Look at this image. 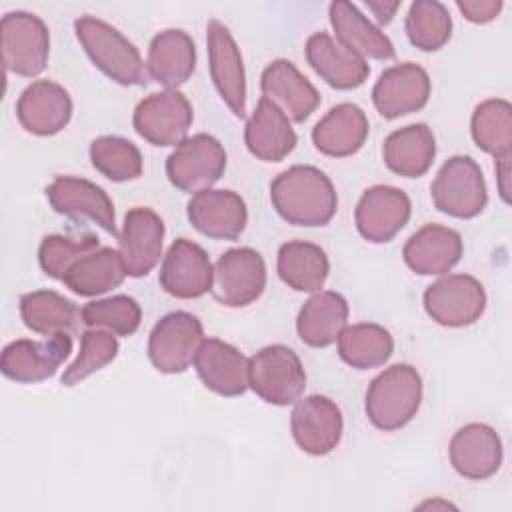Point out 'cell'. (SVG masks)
Listing matches in <instances>:
<instances>
[{
  "instance_id": "cell-40",
  "label": "cell",
  "mask_w": 512,
  "mask_h": 512,
  "mask_svg": "<svg viewBox=\"0 0 512 512\" xmlns=\"http://www.w3.org/2000/svg\"><path fill=\"white\" fill-rule=\"evenodd\" d=\"M80 320L88 328H102L118 336H130L138 330L142 320L140 304L126 294L88 302L80 310Z\"/></svg>"
},
{
  "instance_id": "cell-19",
  "label": "cell",
  "mask_w": 512,
  "mask_h": 512,
  "mask_svg": "<svg viewBox=\"0 0 512 512\" xmlns=\"http://www.w3.org/2000/svg\"><path fill=\"white\" fill-rule=\"evenodd\" d=\"M186 214L200 234L216 240H236L248 222L246 204L232 190L206 188L192 194Z\"/></svg>"
},
{
  "instance_id": "cell-20",
  "label": "cell",
  "mask_w": 512,
  "mask_h": 512,
  "mask_svg": "<svg viewBox=\"0 0 512 512\" xmlns=\"http://www.w3.org/2000/svg\"><path fill=\"white\" fill-rule=\"evenodd\" d=\"M164 222L150 208H132L124 216V224L118 236L120 258L126 274L140 278L146 276L162 256Z\"/></svg>"
},
{
  "instance_id": "cell-5",
  "label": "cell",
  "mask_w": 512,
  "mask_h": 512,
  "mask_svg": "<svg viewBox=\"0 0 512 512\" xmlns=\"http://www.w3.org/2000/svg\"><path fill=\"white\" fill-rule=\"evenodd\" d=\"M430 194L434 206L454 218H474L488 202L484 174L470 156L448 158L438 170Z\"/></svg>"
},
{
  "instance_id": "cell-16",
  "label": "cell",
  "mask_w": 512,
  "mask_h": 512,
  "mask_svg": "<svg viewBox=\"0 0 512 512\" xmlns=\"http://www.w3.org/2000/svg\"><path fill=\"white\" fill-rule=\"evenodd\" d=\"M430 98V78L418 64H396L380 74L372 88V102L380 116L394 120L426 106Z\"/></svg>"
},
{
  "instance_id": "cell-39",
  "label": "cell",
  "mask_w": 512,
  "mask_h": 512,
  "mask_svg": "<svg viewBox=\"0 0 512 512\" xmlns=\"http://www.w3.org/2000/svg\"><path fill=\"white\" fill-rule=\"evenodd\" d=\"M92 166L112 182H128L142 174V154L126 138L100 136L90 144Z\"/></svg>"
},
{
  "instance_id": "cell-33",
  "label": "cell",
  "mask_w": 512,
  "mask_h": 512,
  "mask_svg": "<svg viewBox=\"0 0 512 512\" xmlns=\"http://www.w3.org/2000/svg\"><path fill=\"white\" fill-rule=\"evenodd\" d=\"M276 268L282 282L298 292H320L330 272L326 252L304 240L282 244Z\"/></svg>"
},
{
  "instance_id": "cell-28",
  "label": "cell",
  "mask_w": 512,
  "mask_h": 512,
  "mask_svg": "<svg viewBox=\"0 0 512 512\" xmlns=\"http://www.w3.org/2000/svg\"><path fill=\"white\" fill-rule=\"evenodd\" d=\"M244 142L252 156L264 162H280L296 146V132L280 108L260 98L244 128Z\"/></svg>"
},
{
  "instance_id": "cell-14",
  "label": "cell",
  "mask_w": 512,
  "mask_h": 512,
  "mask_svg": "<svg viewBox=\"0 0 512 512\" xmlns=\"http://www.w3.org/2000/svg\"><path fill=\"white\" fill-rule=\"evenodd\" d=\"M214 266L202 246L192 240L178 238L170 244L158 282L166 294L182 300L200 298L212 288Z\"/></svg>"
},
{
  "instance_id": "cell-38",
  "label": "cell",
  "mask_w": 512,
  "mask_h": 512,
  "mask_svg": "<svg viewBox=\"0 0 512 512\" xmlns=\"http://www.w3.org/2000/svg\"><path fill=\"white\" fill-rule=\"evenodd\" d=\"M406 34L424 52L440 50L452 34V18L446 6L436 0L412 2L406 16Z\"/></svg>"
},
{
  "instance_id": "cell-6",
  "label": "cell",
  "mask_w": 512,
  "mask_h": 512,
  "mask_svg": "<svg viewBox=\"0 0 512 512\" xmlns=\"http://www.w3.org/2000/svg\"><path fill=\"white\" fill-rule=\"evenodd\" d=\"M204 342L202 322L184 310L162 316L148 338V358L158 372H184Z\"/></svg>"
},
{
  "instance_id": "cell-17",
  "label": "cell",
  "mask_w": 512,
  "mask_h": 512,
  "mask_svg": "<svg viewBox=\"0 0 512 512\" xmlns=\"http://www.w3.org/2000/svg\"><path fill=\"white\" fill-rule=\"evenodd\" d=\"M410 198L394 186H372L358 200L354 220L360 236L368 242H390L408 222Z\"/></svg>"
},
{
  "instance_id": "cell-45",
  "label": "cell",
  "mask_w": 512,
  "mask_h": 512,
  "mask_svg": "<svg viewBox=\"0 0 512 512\" xmlns=\"http://www.w3.org/2000/svg\"><path fill=\"white\" fill-rule=\"evenodd\" d=\"M366 6L376 16L378 24H388L396 10L400 8V2H368Z\"/></svg>"
},
{
  "instance_id": "cell-18",
  "label": "cell",
  "mask_w": 512,
  "mask_h": 512,
  "mask_svg": "<svg viewBox=\"0 0 512 512\" xmlns=\"http://www.w3.org/2000/svg\"><path fill=\"white\" fill-rule=\"evenodd\" d=\"M290 428L300 450L312 456H324L342 438V412L330 398L314 394L294 406Z\"/></svg>"
},
{
  "instance_id": "cell-9",
  "label": "cell",
  "mask_w": 512,
  "mask_h": 512,
  "mask_svg": "<svg viewBox=\"0 0 512 512\" xmlns=\"http://www.w3.org/2000/svg\"><path fill=\"white\" fill-rule=\"evenodd\" d=\"M194 112L188 98L178 90H164L138 102L134 130L154 146H178L186 140Z\"/></svg>"
},
{
  "instance_id": "cell-21",
  "label": "cell",
  "mask_w": 512,
  "mask_h": 512,
  "mask_svg": "<svg viewBox=\"0 0 512 512\" xmlns=\"http://www.w3.org/2000/svg\"><path fill=\"white\" fill-rule=\"evenodd\" d=\"M262 98L272 102L292 122H304L320 104V94L312 82L290 62L274 60L260 78Z\"/></svg>"
},
{
  "instance_id": "cell-31",
  "label": "cell",
  "mask_w": 512,
  "mask_h": 512,
  "mask_svg": "<svg viewBox=\"0 0 512 512\" xmlns=\"http://www.w3.org/2000/svg\"><path fill=\"white\" fill-rule=\"evenodd\" d=\"M330 24L336 40L350 52L374 60L394 58V44L354 4L336 0L330 4Z\"/></svg>"
},
{
  "instance_id": "cell-30",
  "label": "cell",
  "mask_w": 512,
  "mask_h": 512,
  "mask_svg": "<svg viewBox=\"0 0 512 512\" xmlns=\"http://www.w3.org/2000/svg\"><path fill=\"white\" fill-rule=\"evenodd\" d=\"M348 322V302L334 290L310 296L298 312L296 332L312 348H326L338 340Z\"/></svg>"
},
{
  "instance_id": "cell-2",
  "label": "cell",
  "mask_w": 512,
  "mask_h": 512,
  "mask_svg": "<svg viewBox=\"0 0 512 512\" xmlns=\"http://www.w3.org/2000/svg\"><path fill=\"white\" fill-rule=\"evenodd\" d=\"M74 30L92 64L110 80L122 86L146 84L150 78L148 68L138 48L122 32L94 16H80L74 22Z\"/></svg>"
},
{
  "instance_id": "cell-34",
  "label": "cell",
  "mask_w": 512,
  "mask_h": 512,
  "mask_svg": "<svg viewBox=\"0 0 512 512\" xmlns=\"http://www.w3.org/2000/svg\"><path fill=\"white\" fill-rule=\"evenodd\" d=\"M126 276L120 252L114 248H98L80 258L62 278L66 288L78 296H98L122 284Z\"/></svg>"
},
{
  "instance_id": "cell-26",
  "label": "cell",
  "mask_w": 512,
  "mask_h": 512,
  "mask_svg": "<svg viewBox=\"0 0 512 512\" xmlns=\"http://www.w3.org/2000/svg\"><path fill=\"white\" fill-rule=\"evenodd\" d=\"M306 60L336 90L358 88L370 74V66L362 56L344 48L326 32H316L306 40Z\"/></svg>"
},
{
  "instance_id": "cell-42",
  "label": "cell",
  "mask_w": 512,
  "mask_h": 512,
  "mask_svg": "<svg viewBox=\"0 0 512 512\" xmlns=\"http://www.w3.org/2000/svg\"><path fill=\"white\" fill-rule=\"evenodd\" d=\"M100 248V242L96 236L86 234L78 238L62 236V234H50L44 236L38 248V262L46 276L62 280L66 272L86 254Z\"/></svg>"
},
{
  "instance_id": "cell-1",
  "label": "cell",
  "mask_w": 512,
  "mask_h": 512,
  "mask_svg": "<svg viewBox=\"0 0 512 512\" xmlns=\"http://www.w3.org/2000/svg\"><path fill=\"white\" fill-rule=\"evenodd\" d=\"M270 200L276 212L294 226H324L338 206L330 178L314 166H292L270 184Z\"/></svg>"
},
{
  "instance_id": "cell-15",
  "label": "cell",
  "mask_w": 512,
  "mask_h": 512,
  "mask_svg": "<svg viewBox=\"0 0 512 512\" xmlns=\"http://www.w3.org/2000/svg\"><path fill=\"white\" fill-rule=\"evenodd\" d=\"M46 198L58 214L72 220H88L108 234H118L114 204L94 182L76 176H58L46 186Z\"/></svg>"
},
{
  "instance_id": "cell-36",
  "label": "cell",
  "mask_w": 512,
  "mask_h": 512,
  "mask_svg": "<svg viewBox=\"0 0 512 512\" xmlns=\"http://www.w3.org/2000/svg\"><path fill=\"white\" fill-rule=\"evenodd\" d=\"M336 342L340 358L356 370H370L382 366L394 350V340L390 332L384 326L372 322L346 326Z\"/></svg>"
},
{
  "instance_id": "cell-24",
  "label": "cell",
  "mask_w": 512,
  "mask_h": 512,
  "mask_svg": "<svg viewBox=\"0 0 512 512\" xmlns=\"http://www.w3.org/2000/svg\"><path fill=\"white\" fill-rule=\"evenodd\" d=\"M450 464L470 480H486L502 464V442L488 424L472 422L462 426L450 440Z\"/></svg>"
},
{
  "instance_id": "cell-23",
  "label": "cell",
  "mask_w": 512,
  "mask_h": 512,
  "mask_svg": "<svg viewBox=\"0 0 512 512\" xmlns=\"http://www.w3.org/2000/svg\"><path fill=\"white\" fill-rule=\"evenodd\" d=\"M248 366L250 360L220 338H204L194 358L202 384L220 396H240L246 392Z\"/></svg>"
},
{
  "instance_id": "cell-8",
  "label": "cell",
  "mask_w": 512,
  "mask_h": 512,
  "mask_svg": "<svg viewBox=\"0 0 512 512\" xmlns=\"http://www.w3.org/2000/svg\"><path fill=\"white\" fill-rule=\"evenodd\" d=\"M226 170L224 146L210 134H194L180 142L166 158V174L172 186L184 192H200L220 180Z\"/></svg>"
},
{
  "instance_id": "cell-43",
  "label": "cell",
  "mask_w": 512,
  "mask_h": 512,
  "mask_svg": "<svg viewBox=\"0 0 512 512\" xmlns=\"http://www.w3.org/2000/svg\"><path fill=\"white\" fill-rule=\"evenodd\" d=\"M456 6L464 18L474 24H486L494 20L502 10L500 0H458Z\"/></svg>"
},
{
  "instance_id": "cell-12",
  "label": "cell",
  "mask_w": 512,
  "mask_h": 512,
  "mask_svg": "<svg viewBox=\"0 0 512 512\" xmlns=\"http://www.w3.org/2000/svg\"><path fill=\"white\" fill-rule=\"evenodd\" d=\"M72 352L68 334L46 336L42 342L14 340L2 350L0 370L6 378L22 384L42 382L56 374L62 362Z\"/></svg>"
},
{
  "instance_id": "cell-11",
  "label": "cell",
  "mask_w": 512,
  "mask_h": 512,
  "mask_svg": "<svg viewBox=\"0 0 512 512\" xmlns=\"http://www.w3.org/2000/svg\"><path fill=\"white\" fill-rule=\"evenodd\" d=\"M428 316L448 328L474 324L486 308L484 286L468 274H448L424 292Z\"/></svg>"
},
{
  "instance_id": "cell-4",
  "label": "cell",
  "mask_w": 512,
  "mask_h": 512,
  "mask_svg": "<svg viewBox=\"0 0 512 512\" xmlns=\"http://www.w3.org/2000/svg\"><path fill=\"white\" fill-rule=\"evenodd\" d=\"M248 386L264 402L288 406L302 396L306 388V372L292 348L272 344L250 358Z\"/></svg>"
},
{
  "instance_id": "cell-7",
  "label": "cell",
  "mask_w": 512,
  "mask_h": 512,
  "mask_svg": "<svg viewBox=\"0 0 512 512\" xmlns=\"http://www.w3.org/2000/svg\"><path fill=\"white\" fill-rule=\"evenodd\" d=\"M2 60L18 76H38L48 62L50 36L46 24L30 12H8L0 22Z\"/></svg>"
},
{
  "instance_id": "cell-44",
  "label": "cell",
  "mask_w": 512,
  "mask_h": 512,
  "mask_svg": "<svg viewBox=\"0 0 512 512\" xmlns=\"http://www.w3.org/2000/svg\"><path fill=\"white\" fill-rule=\"evenodd\" d=\"M508 174H510V158H500V160H496L498 192H500V198H502L506 204L510 202V184H508Z\"/></svg>"
},
{
  "instance_id": "cell-3",
  "label": "cell",
  "mask_w": 512,
  "mask_h": 512,
  "mask_svg": "<svg viewBox=\"0 0 512 512\" xmlns=\"http://www.w3.org/2000/svg\"><path fill=\"white\" fill-rule=\"evenodd\" d=\"M422 402V378L410 364H394L378 374L366 390V416L384 430L392 432L406 426Z\"/></svg>"
},
{
  "instance_id": "cell-35",
  "label": "cell",
  "mask_w": 512,
  "mask_h": 512,
  "mask_svg": "<svg viewBox=\"0 0 512 512\" xmlns=\"http://www.w3.org/2000/svg\"><path fill=\"white\" fill-rule=\"evenodd\" d=\"M20 316L28 330L54 336L68 334L80 320V310L54 290H36L20 298Z\"/></svg>"
},
{
  "instance_id": "cell-25",
  "label": "cell",
  "mask_w": 512,
  "mask_h": 512,
  "mask_svg": "<svg viewBox=\"0 0 512 512\" xmlns=\"http://www.w3.org/2000/svg\"><path fill=\"white\" fill-rule=\"evenodd\" d=\"M406 266L420 276L450 272L462 258V236L440 224H426L414 232L402 250Z\"/></svg>"
},
{
  "instance_id": "cell-13",
  "label": "cell",
  "mask_w": 512,
  "mask_h": 512,
  "mask_svg": "<svg viewBox=\"0 0 512 512\" xmlns=\"http://www.w3.org/2000/svg\"><path fill=\"white\" fill-rule=\"evenodd\" d=\"M206 44H208V62L210 76L226 106L234 116H246V76L242 54L230 34V30L218 22L210 20L206 26Z\"/></svg>"
},
{
  "instance_id": "cell-22",
  "label": "cell",
  "mask_w": 512,
  "mask_h": 512,
  "mask_svg": "<svg viewBox=\"0 0 512 512\" xmlns=\"http://www.w3.org/2000/svg\"><path fill=\"white\" fill-rule=\"evenodd\" d=\"M16 116L22 128L30 134L52 136L70 122V94L52 80H36L20 94Z\"/></svg>"
},
{
  "instance_id": "cell-10",
  "label": "cell",
  "mask_w": 512,
  "mask_h": 512,
  "mask_svg": "<svg viewBox=\"0 0 512 512\" xmlns=\"http://www.w3.org/2000/svg\"><path fill=\"white\" fill-rule=\"evenodd\" d=\"M266 288V264L252 248H232L214 264L212 296L228 306L242 308L260 298Z\"/></svg>"
},
{
  "instance_id": "cell-29",
  "label": "cell",
  "mask_w": 512,
  "mask_h": 512,
  "mask_svg": "<svg viewBox=\"0 0 512 512\" xmlns=\"http://www.w3.org/2000/svg\"><path fill=\"white\" fill-rule=\"evenodd\" d=\"M148 76L168 90L184 84L196 68V48L184 30H164L156 34L148 48Z\"/></svg>"
},
{
  "instance_id": "cell-41",
  "label": "cell",
  "mask_w": 512,
  "mask_h": 512,
  "mask_svg": "<svg viewBox=\"0 0 512 512\" xmlns=\"http://www.w3.org/2000/svg\"><path fill=\"white\" fill-rule=\"evenodd\" d=\"M118 354V340L112 332L102 328H88L82 332L80 352L76 360L64 370L62 384L74 386L90 374L108 366Z\"/></svg>"
},
{
  "instance_id": "cell-27",
  "label": "cell",
  "mask_w": 512,
  "mask_h": 512,
  "mask_svg": "<svg viewBox=\"0 0 512 512\" xmlns=\"http://www.w3.org/2000/svg\"><path fill=\"white\" fill-rule=\"evenodd\" d=\"M368 118L364 110L352 102L336 104L312 130L314 146L334 158L356 154L368 138Z\"/></svg>"
},
{
  "instance_id": "cell-37",
  "label": "cell",
  "mask_w": 512,
  "mask_h": 512,
  "mask_svg": "<svg viewBox=\"0 0 512 512\" xmlns=\"http://www.w3.org/2000/svg\"><path fill=\"white\" fill-rule=\"evenodd\" d=\"M472 138L480 150L500 158L512 154V106L506 100L490 98L474 108L470 122Z\"/></svg>"
},
{
  "instance_id": "cell-32",
  "label": "cell",
  "mask_w": 512,
  "mask_h": 512,
  "mask_svg": "<svg viewBox=\"0 0 512 512\" xmlns=\"http://www.w3.org/2000/svg\"><path fill=\"white\" fill-rule=\"evenodd\" d=\"M386 166L400 176L418 178L428 172L436 156V140L426 124H410L394 130L382 146Z\"/></svg>"
}]
</instances>
